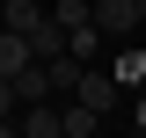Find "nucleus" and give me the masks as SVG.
Wrapping results in <instances>:
<instances>
[{
	"instance_id": "1",
	"label": "nucleus",
	"mask_w": 146,
	"mask_h": 138,
	"mask_svg": "<svg viewBox=\"0 0 146 138\" xmlns=\"http://www.w3.org/2000/svg\"><path fill=\"white\" fill-rule=\"evenodd\" d=\"M44 22H51V15H44L36 0H7V7H0V29H7V36H22V44H29Z\"/></svg>"
},
{
	"instance_id": "2",
	"label": "nucleus",
	"mask_w": 146,
	"mask_h": 138,
	"mask_svg": "<svg viewBox=\"0 0 146 138\" xmlns=\"http://www.w3.org/2000/svg\"><path fill=\"white\" fill-rule=\"evenodd\" d=\"M95 29L131 36V29H139V0H102V7H95Z\"/></svg>"
},
{
	"instance_id": "3",
	"label": "nucleus",
	"mask_w": 146,
	"mask_h": 138,
	"mask_svg": "<svg viewBox=\"0 0 146 138\" xmlns=\"http://www.w3.org/2000/svg\"><path fill=\"white\" fill-rule=\"evenodd\" d=\"M73 102L102 116V109H117V80H110V73H80V95H73Z\"/></svg>"
},
{
	"instance_id": "4",
	"label": "nucleus",
	"mask_w": 146,
	"mask_h": 138,
	"mask_svg": "<svg viewBox=\"0 0 146 138\" xmlns=\"http://www.w3.org/2000/svg\"><path fill=\"white\" fill-rule=\"evenodd\" d=\"M29 66H36V58H29V44H22V36H7V29H0V80L15 87L22 73H29Z\"/></svg>"
},
{
	"instance_id": "5",
	"label": "nucleus",
	"mask_w": 146,
	"mask_h": 138,
	"mask_svg": "<svg viewBox=\"0 0 146 138\" xmlns=\"http://www.w3.org/2000/svg\"><path fill=\"white\" fill-rule=\"evenodd\" d=\"M102 131V116L95 109H80V102H58V138H95Z\"/></svg>"
},
{
	"instance_id": "6",
	"label": "nucleus",
	"mask_w": 146,
	"mask_h": 138,
	"mask_svg": "<svg viewBox=\"0 0 146 138\" xmlns=\"http://www.w3.org/2000/svg\"><path fill=\"white\" fill-rule=\"evenodd\" d=\"M51 22H58L66 36H80V29H95V7H88V0H58V7H51Z\"/></svg>"
},
{
	"instance_id": "7",
	"label": "nucleus",
	"mask_w": 146,
	"mask_h": 138,
	"mask_svg": "<svg viewBox=\"0 0 146 138\" xmlns=\"http://www.w3.org/2000/svg\"><path fill=\"white\" fill-rule=\"evenodd\" d=\"M15 131H22V138H58V109H22Z\"/></svg>"
},
{
	"instance_id": "8",
	"label": "nucleus",
	"mask_w": 146,
	"mask_h": 138,
	"mask_svg": "<svg viewBox=\"0 0 146 138\" xmlns=\"http://www.w3.org/2000/svg\"><path fill=\"white\" fill-rule=\"evenodd\" d=\"M139 73H146V58H139V51H124V58H117V73H110V80L124 87V80H139Z\"/></svg>"
},
{
	"instance_id": "9",
	"label": "nucleus",
	"mask_w": 146,
	"mask_h": 138,
	"mask_svg": "<svg viewBox=\"0 0 146 138\" xmlns=\"http://www.w3.org/2000/svg\"><path fill=\"white\" fill-rule=\"evenodd\" d=\"M15 116H22V102H15V87L0 80V124H15Z\"/></svg>"
},
{
	"instance_id": "10",
	"label": "nucleus",
	"mask_w": 146,
	"mask_h": 138,
	"mask_svg": "<svg viewBox=\"0 0 146 138\" xmlns=\"http://www.w3.org/2000/svg\"><path fill=\"white\" fill-rule=\"evenodd\" d=\"M0 138H22V131H15V124H0Z\"/></svg>"
}]
</instances>
